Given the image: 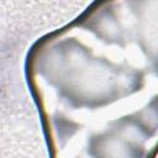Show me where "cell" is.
<instances>
[{
    "instance_id": "obj_1",
    "label": "cell",
    "mask_w": 158,
    "mask_h": 158,
    "mask_svg": "<svg viewBox=\"0 0 158 158\" xmlns=\"http://www.w3.org/2000/svg\"><path fill=\"white\" fill-rule=\"evenodd\" d=\"M23 72L49 158H157L158 0L93 1Z\"/></svg>"
}]
</instances>
